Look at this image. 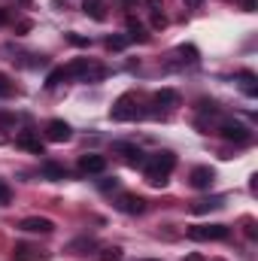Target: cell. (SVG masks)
<instances>
[{"label": "cell", "instance_id": "obj_1", "mask_svg": "<svg viewBox=\"0 0 258 261\" xmlns=\"http://www.w3.org/2000/svg\"><path fill=\"white\" fill-rule=\"evenodd\" d=\"M173 167H176V155H173V152H167V149L146 155V161H143L146 182H149V186H167V179H170Z\"/></svg>", "mask_w": 258, "mask_h": 261}, {"label": "cell", "instance_id": "obj_2", "mask_svg": "<svg viewBox=\"0 0 258 261\" xmlns=\"http://www.w3.org/2000/svg\"><path fill=\"white\" fill-rule=\"evenodd\" d=\"M137 116H140V110H137L134 94H122V97L113 103V110H110V119H113V122H134Z\"/></svg>", "mask_w": 258, "mask_h": 261}, {"label": "cell", "instance_id": "obj_3", "mask_svg": "<svg viewBox=\"0 0 258 261\" xmlns=\"http://www.w3.org/2000/svg\"><path fill=\"white\" fill-rule=\"evenodd\" d=\"M228 234H231L228 225H192L189 228V237L197 240V243H203V240H228Z\"/></svg>", "mask_w": 258, "mask_h": 261}, {"label": "cell", "instance_id": "obj_4", "mask_svg": "<svg viewBox=\"0 0 258 261\" xmlns=\"http://www.w3.org/2000/svg\"><path fill=\"white\" fill-rule=\"evenodd\" d=\"M219 134L225 140H234V143H249L252 140V130L246 128L243 122H234V119H222L219 122Z\"/></svg>", "mask_w": 258, "mask_h": 261}, {"label": "cell", "instance_id": "obj_5", "mask_svg": "<svg viewBox=\"0 0 258 261\" xmlns=\"http://www.w3.org/2000/svg\"><path fill=\"white\" fill-rule=\"evenodd\" d=\"M113 203H116L119 213H128V216H140V213L146 210V200H143L140 195H131V192H122Z\"/></svg>", "mask_w": 258, "mask_h": 261}, {"label": "cell", "instance_id": "obj_6", "mask_svg": "<svg viewBox=\"0 0 258 261\" xmlns=\"http://www.w3.org/2000/svg\"><path fill=\"white\" fill-rule=\"evenodd\" d=\"M104 170H107V158H104V155H97V152L79 155V173L94 176V173H104Z\"/></svg>", "mask_w": 258, "mask_h": 261}, {"label": "cell", "instance_id": "obj_7", "mask_svg": "<svg viewBox=\"0 0 258 261\" xmlns=\"http://www.w3.org/2000/svg\"><path fill=\"white\" fill-rule=\"evenodd\" d=\"M18 228L28 231V234H52L55 231V222L52 219H43V216H28V219L18 222Z\"/></svg>", "mask_w": 258, "mask_h": 261}, {"label": "cell", "instance_id": "obj_8", "mask_svg": "<svg viewBox=\"0 0 258 261\" xmlns=\"http://www.w3.org/2000/svg\"><path fill=\"white\" fill-rule=\"evenodd\" d=\"M113 152H119L131 167H143V161H146V152H143L140 146H134V143H116Z\"/></svg>", "mask_w": 258, "mask_h": 261}, {"label": "cell", "instance_id": "obj_9", "mask_svg": "<svg viewBox=\"0 0 258 261\" xmlns=\"http://www.w3.org/2000/svg\"><path fill=\"white\" fill-rule=\"evenodd\" d=\"M73 137V128L61 122V119H52L49 125H46V140H52V143H67Z\"/></svg>", "mask_w": 258, "mask_h": 261}, {"label": "cell", "instance_id": "obj_10", "mask_svg": "<svg viewBox=\"0 0 258 261\" xmlns=\"http://www.w3.org/2000/svg\"><path fill=\"white\" fill-rule=\"evenodd\" d=\"M15 146L28 149V152H34V155H43V152H46V149H43V140H40L34 130H18V137H15Z\"/></svg>", "mask_w": 258, "mask_h": 261}, {"label": "cell", "instance_id": "obj_11", "mask_svg": "<svg viewBox=\"0 0 258 261\" xmlns=\"http://www.w3.org/2000/svg\"><path fill=\"white\" fill-rule=\"evenodd\" d=\"M216 182V170L213 167H194L192 170V186L200 192H210V186Z\"/></svg>", "mask_w": 258, "mask_h": 261}, {"label": "cell", "instance_id": "obj_12", "mask_svg": "<svg viewBox=\"0 0 258 261\" xmlns=\"http://www.w3.org/2000/svg\"><path fill=\"white\" fill-rule=\"evenodd\" d=\"M40 258H46V252H40L28 243H15V249H12V261H40Z\"/></svg>", "mask_w": 258, "mask_h": 261}, {"label": "cell", "instance_id": "obj_13", "mask_svg": "<svg viewBox=\"0 0 258 261\" xmlns=\"http://www.w3.org/2000/svg\"><path fill=\"white\" fill-rule=\"evenodd\" d=\"M225 206V197H203V200H194L192 203V213H197V216H203V213H210V210H222Z\"/></svg>", "mask_w": 258, "mask_h": 261}, {"label": "cell", "instance_id": "obj_14", "mask_svg": "<svg viewBox=\"0 0 258 261\" xmlns=\"http://www.w3.org/2000/svg\"><path fill=\"white\" fill-rule=\"evenodd\" d=\"M82 9H85V15H91L94 21H104V18H107L104 0H82Z\"/></svg>", "mask_w": 258, "mask_h": 261}, {"label": "cell", "instance_id": "obj_15", "mask_svg": "<svg viewBox=\"0 0 258 261\" xmlns=\"http://www.w3.org/2000/svg\"><path fill=\"white\" fill-rule=\"evenodd\" d=\"M88 70H91V61H88V58H76L73 64L64 67V76H67V79H70V76H82V79H85V76H88Z\"/></svg>", "mask_w": 258, "mask_h": 261}, {"label": "cell", "instance_id": "obj_16", "mask_svg": "<svg viewBox=\"0 0 258 261\" xmlns=\"http://www.w3.org/2000/svg\"><path fill=\"white\" fill-rule=\"evenodd\" d=\"M43 176L61 182V179H67V167L64 164H55V161H46V164H43Z\"/></svg>", "mask_w": 258, "mask_h": 261}, {"label": "cell", "instance_id": "obj_17", "mask_svg": "<svg viewBox=\"0 0 258 261\" xmlns=\"http://www.w3.org/2000/svg\"><path fill=\"white\" fill-rule=\"evenodd\" d=\"M152 100H155V107H167V110H170V107H176V103H179V94H176V91H170V88H164V91H155V97H152Z\"/></svg>", "mask_w": 258, "mask_h": 261}, {"label": "cell", "instance_id": "obj_18", "mask_svg": "<svg viewBox=\"0 0 258 261\" xmlns=\"http://www.w3.org/2000/svg\"><path fill=\"white\" fill-rule=\"evenodd\" d=\"M128 40H137V43H146L149 34H146V24L137 21V18H128Z\"/></svg>", "mask_w": 258, "mask_h": 261}, {"label": "cell", "instance_id": "obj_19", "mask_svg": "<svg viewBox=\"0 0 258 261\" xmlns=\"http://www.w3.org/2000/svg\"><path fill=\"white\" fill-rule=\"evenodd\" d=\"M237 79H240V88H243V91H246L249 97H255V94H258V85H255V73H249V70H243V73H240Z\"/></svg>", "mask_w": 258, "mask_h": 261}, {"label": "cell", "instance_id": "obj_20", "mask_svg": "<svg viewBox=\"0 0 258 261\" xmlns=\"http://www.w3.org/2000/svg\"><path fill=\"white\" fill-rule=\"evenodd\" d=\"M15 94V82L6 76V73H0V97L6 100V97H12Z\"/></svg>", "mask_w": 258, "mask_h": 261}, {"label": "cell", "instance_id": "obj_21", "mask_svg": "<svg viewBox=\"0 0 258 261\" xmlns=\"http://www.w3.org/2000/svg\"><path fill=\"white\" fill-rule=\"evenodd\" d=\"M128 43H131L128 37H107V49H110V52H122Z\"/></svg>", "mask_w": 258, "mask_h": 261}, {"label": "cell", "instance_id": "obj_22", "mask_svg": "<svg viewBox=\"0 0 258 261\" xmlns=\"http://www.w3.org/2000/svg\"><path fill=\"white\" fill-rule=\"evenodd\" d=\"M64 79H67V76H64V67H58V70H52V73H49V79H46V88H58Z\"/></svg>", "mask_w": 258, "mask_h": 261}, {"label": "cell", "instance_id": "obj_23", "mask_svg": "<svg viewBox=\"0 0 258 261\" xmlns=\"http://www.w3.org/2000/svg\"><path fill=\"white\" fill-rule=\"evenodd\" d=\"M12 200V192H9V186L6 182H0V206H6Z\"/></svg>", "mask_w": 258, "mask_h": 261}, {"label": "cell", "instance_id": "obj_24", "mask_svg": "<svg viewBox=\"0 0 258 261\" xmlns=\"http://www.w3.org/2000/svg\"><path fill=\"white\" fill-rule=\"evenodd\" d=\"M122 258V249H116V246H113V249H104V261H119Z\"/></svg>", "mask_w": 258, "mask_h": 261}, {"label": "cell", "instance_id": "obj_25", "mask_svg": "<svg viewBox=\"0 0 258 261\" xmlns=\"http://www.w3.org/2000/svg\"><path fill=\"white\" fill-rule=\"evenodd\" d=\"M116 189H119V179H116V176H113V179H104V182H100V192H116Z\"/></svg>", "mask_w": 258, "mask_h": 261}, {"label": "cell", "instance_id": "obj_26", "mask_svg": "<svg viewBox=\"0 0 258 261\" xmlns=\"http://www.w3.org/2000/svg\"><path fill=\"white\" fill-rule=\"evenodd\" d=\"M164 24H167V18L161 12H152V28H164Z\"/></svg>", "mask_w": 258, "mask_h": 261}, {"label": "cell", "instance_id": "obj_27", "mask_svg": "<svg viewBox=\"0 0 258 261\" xmlns=\"http://www.w3.org/2000/svg\"><path fill=\"white\" fill-rule=\"evenodd\" d=\"M183 261H207V258H203L200 252H192V255H186V258H183Z\"/></svg>", "mask_w": 258, "mask_h": 261}, {"label": "cell", "instance_id": "obj_28", "mask_svg": "<svg viewBox=\"0 0 258 261\" xmlns=\"http://www.w3.org/2000/svg\"><path fill=\"white\" fill-rule=\"evenodd\" d=\"M243 9H246V12H252V9H255V0H243Z\"/></svg>", "mask_w": 258, "mask_h": 261}, {"label": "cell", "instance_id": "obj_29", "mask_svg": "<svg viewBox=\"0 0 258 261\" xmlns=\"http://www.w3.org/2000/svg\"><path fill=\"white\" fill-rule=\"evenodd\" d=\"M6 21H9V12H6V9H0V24H6Z\"/></svg>", "mask_w": 258, "mask_h": 261}, {"label": "cell", "instance_id": "obj_30", "mask_svg": "<svg viewBox=\"0 0 258 261\" xmlns=\"http://www.w3.org/2000/svg\"><path fill=\"white\" fill-rule=\"evenodd\" d=\"M186 6H192V9H197V6H200V0H186Z\"/></svg>", "mask_w": 258, "mask_h": 261}, {"label": "cell", "instance_id": "obj_31", "mask_svg": "<svg viewBox=\"0 0 258 261\" xmlns=\"http://www.w3.org/2000/svg\"><path fill=\"white\" fill-rule=\"evenodd\" d=\"M146 261H158V258H146Z\"/></svg>", "mask_w": 258, "mask_h": 261}, {"label": "cell", "instance_id": "obj_32", "mask_svg": "<svg viewBox=\"0 0 258 261\" xmlns=\"http://www.w3.org/2000/svg\"><path fill=\"white\" fill-rule=\"evenodd\" d=\"M216 261H219V258H216Z\"/></svg>", "mask_w": 258, "mask_h": 261}]
</instances>
